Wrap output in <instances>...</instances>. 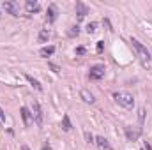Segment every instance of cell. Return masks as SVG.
Returning <instances> with one entry per match:
<instances>
[{
	"label": "cell",
	"mask_w": 152,
	"mask_h": 150,
	"mask_svg": "<svg viewBox=\"0 0 152 150\" xmlns=\"http://www.w3.org/2000/svg\"><path fill=\"white\" fill-rule=\"evenodd\" d=\"M131 46H133V50H134V53H136L140 64H142L145 69H151L152 67V57H151V51L147 50V46H143L138 39H134V37H131Z\"/></svg>",
	"instance_id": "6da1fadb"
},
{
	"label": "cell",
	"mask_w": 152,
	"mask_h": 150,
	"mask_svg": "<svg viewBox=\"0 0 152 150\" xmlns=\"http://www.w3.org/2000/svg\"><path fill=\"white\" fill-rule=\"evenodd\" d=\"M113 99L117 101V104L122 106V108H133L134 106V97L129 92H115Z\"/></svg>",
	"instance_id": "7a4b0ae2"
},
{
	"label": "cell",
	"mask_w": 152,
	"mask_h": 150,
	"mask_svg": "<svg viewBox=\"0 0 152 150\" xmlns=\"http://www.w3.org/2000/svg\"><path fill=\"white\" fill-rule=\"evenodd\" d=\"M104 66L103 64H96V66H92L90 67V71H88V79L90 81H99V79H103L104 78Z\"/></svg>",
	"instance_id": "3957f363"
},
{
	"label": "cell",
	"mask_w": 152,
	"mask_h": 150,
	"mask_svg": "<svg viewBox=\"0 0 152 150\" xmlns=\"http://www.w3.org/2000/svg\"><path fill=\"white\" fill-rule=\"evenodd\" d=\"M2 7H4L9 14L20 16V4H18V2H14V0H5V2L2 4Z\"/></svg>",
	"instance_id": "277c9868"
},
{
	"label": "cell",
	"mask_w": 152,
	"mask_h": 150,
	"mask_svg": "<svg viewBox=\"0 0 152 150\" xmlns=\"http://www.w3.org/2000/svg\"><path fill=\"white\" fill-rule=\"evenodd\" d=\"M32 118H34V122L37 124V125H42V110H41V106H39L37 101H34L32 103Z\"/></svg>",
	"instance_id": "5b68a950"
},
{
	"label": "cell",
	"mask_w": 152,
	"mask_h": 150,
	"mask_svg": "<svg viewBox=\"0 0 152 150\" xmlns=\"http://www.w3.org/2000/svg\"><path fill=\"white\" fill-rule=\"evenodd\" d=\"M57 16H58V9H57V5H55V4H50L48 9H46V21H48V23H55Z\"/></svg>",
	"instance_id": "8992f818"
},
{
	"label": "cell",
	"mask_w": 152,
	"mask_h": 150,
	"mask_svg": "<svg viewBox=\"0 0 152 150\" xmlns=\"http://www.w3.org/2000/svg\"><path fill=\"white\" fill-rule=\"evenodd\" d=\"M88 14V7L83 2H76V21H81Z\"/></svg>",
	"instance_id": "52a82bcc"
},
{
	"label": "cell",
	"mask_w": 152,
	"mask_h": 150,
	"mask_svg": "<svg viewBox=\"0 0 152 150\" xmlns=\"http://www.w3.org/2000/svg\"><path fill=\"white\" fill-rule=\"evenodd\" d=\"M140 134H142V129H140V127H136V129H131L129 125L126 127V136H127L129 141H136V140L140 138Z\"/></svg>",
	"instance_id": "ba28073f"
},
{
	"label": "cell",
	"mask_w": 152,
	"mask_h": 150,
	"mask_svg": "<svg viewBox=\"0 0 152 150\" xmlns=\"http://www.w3.org/2000/svg\"><path fill=\"white\" fill-rule=\"evenodd\" d=\"M20 113H21V118H23V124H25V127H28L30 124H32V111L27 108V106H21V110H20Z\"/></svg>",
	"instance_id": "9c48e42d"
},
{
	"label": "cell",
	"mask_w": 152,
	"mask_h": 150,
	"mask_svg": "<svg viewBox=\"0 0 152 150\" xmlns=\"http://www.w3.org/2000/svg\"><path fill=\"white\" fill-rule=\"evenodd\" d=\"M80 97H81L85 103H88V104H94V103H96L94 94H92V92H88V90H81V92H80Z\"/></svg>",
	"instance_id": "30bf717a"
},
{
	"label": "cell",
	"mask_w": 152,
	"mask_h": 150,
	"mask_svg": "<svg viewBox=\"0 0 152 150\" xmlns=\"http://www.w3.org/2000/svg\"><path fill=\"white\" fill-rule=\"evenodd\" d=\"M96 143H97V147H99V149L112 150V145L108 143V140H106L104 136H97V138H96Z\"/></svg>",
	"instance_id": "8fae6325"
},
{
	"label": "cell",
	"mask_w": 152,
	"mask_h": 150,
	"mask_svg": "<svg viewBox=\"0 0 152 150\" xmlns=\"http://www.w3.org/2000/svg\"><path fill=\"white\" fill-rule=\"evenodd\" d=\"M25 9H27L28 12H37L39 4L36 2V0H27V2H25Z\"/></svg>",
	"instance_id": "7c38bea8"
},
{
	"label": "cell",
	"mask_w": 152,
	"mask_h": 150,
	"mask_svg": "<svg viewBox=\"0 0 152 150\" xmlns=\"http://www.w3.org/2000/svg\"><path fill=\"white\" fill-rule=\"evenodd\" d=\"M53 53H55V46H44V48H41V51H39L41 57H51Z\"/></svg>",
	"instance_id": "4fadbf2b"
},
{
	"label": "cell",
	"mask_w": 152,
	"mask_h": 150,
	"mask_svg": "<svg viewBox=\"0 0 152 150\" xmlns=\"http://www.w3.org/2000/svg\"><path fill=\"white\" fill-rule=\"evenodd\" d=\"M62 129H64L66 133H69V131L73 129V124H71V120H69V115H64V117H62Z\"/></svg>",
	"instance_id": "5bb4252c"
},
{
	"label": "cell",
	"mask_w": 152,
	"mask_h": 150,
	"mask_svg": "<svg viewBox=\"0 0 152 150\" xmlns=\"http://www.w3.org/2000/svg\"><path fill=\"white\" fill-rule=\"evenodd\" d=\"M25 78H27V81H28V83H30V85H32V87H34L36 90H39V92L42 90V87H41V83H39V81L36 79V78H34V76H30V74H25Z\"/></svg>",
	"instance_id": "9a60e30c"
},
{
	"label": "cell",
	"mask_w": 152,
	"mask_h": 150,
	"mask_svg": "<svg viewBox=\"0 0 152 150\" xmlns=\"http://www.w3.org/2000/svg\"><path fill=\"white\" fill-rule=\"evenodd\" d=\"M39 42H48V39H50V30L48 28H42L41 32H39Z\"/></svg>",
	"instance_id": "2e32d148"
},
{
	"label": "cell",
	"mask_w": 152,
	"mask_h": 150,
	"mask_svg": "<svg viewBox=\"0 0 152 150\" xmlns=\"http://www.w3.org/2000/svg\"><path fill=\"white\" fill-rule=\"evenodd\" d=\"M85 30H87V34H96V30H97V23H96V21H90V23L87 25Z\"/></svg>",
	"instance_id": "e0dca14e"
},
{
	"label": "cell",
	"mask_w": 152,
	"mask_h": 150,
	"mask_svg": "<svg viewBox=\"0 0 152 150\" xmlns=\"http://www.w3.org/2000/svg\"><path fill=\"white\" fill-rule=\"evenodd\" d=\"M78 34H80V27H78V25H73V27L69 28V32H67L69 37H76Z\"/></svg>",
	"instance_id": "ac0fdd59"
},
{
	"label": "cell",
	"mask_w": 152,
	"mask_h": 150,
	"mask_svg": "<svg viewBox=\"0 0 152 150\" xmlns=\"http://www.w3.org/2000/svg\"><path fill=\"white\" fill-rule=\"evenodd\" d=\"M85 140H87V143H96V138H94V136H92L88 131L85 133Z\"/></svg>",
	"instance_id": "d6986e66"
},
{
	"label": "cell",
	"mask_w": 152,
	"mask_h": 150,
	"mask_svg": "<svg viewBox=\"0 0 152 150\" xmlns=\"http://www.w3.org/2000/svg\"><path fill=\"white\" fill-rule=\"evenodd\" d=\"M75 53L76 55H85V48H83V46H78L75 50Z\"/></svg>",
	"instance_id": "ffe728a7"
},
{
	"label": "cell",
	"mask_w": 152,
	"mask_h": 150,
	"mask_svg": "<svg viewBox=\"0 0 152 150\" xmlns=\"http://www.w3.org/2000/svg\"><path fill=\"white\" fill-rule=\"evenodd\" d=\"M0 124H2V125L5 124V113H4V110H2V108H0Z\"/></svg>",
	"instance_id": "44dd1931"
},
{
	"label": "cell",
	"mask_w": 152,
	"mask_h": 150,
	"mask_svg": "<svg viewBox=\"0 0 152 150\" xmlns=\"http://www.w3.org/2000/svg\"><path fill=\"white\" fill-rule=\"evenodd\" d=\"M103 25H104V27H106V28H108V30H113V28H112V25H110V21H108V20H106V18H104V20H103Z\"/></svg>",
	"instance_id": "7402d4cb"
},
{
	"label": "cell",
	"mask_w": 152,
	"mask_h": 150,
	"mask_svg": "<svg viewBox=\"0 0 152 150\" xmlns=\"http://www.w3.org/2000/svg\"><path fill=\"white\" fill-rule=\"evenodd\" d=\"M103 48H104V46H103V41H99V42H97V51L101 53V51H103Z\"/></svg>",
	"instance_id": "603a6c76"
},
{
	"label": "cell",
	"mask_w": 152,
	"mask_h": 150,
	"mask_svg": "<svg viewBox=\"0 0 152 150\" xmlns=\"http://www.w3.org/2000/svg\"><path fill=\"white\" fill-rule=\"evenodd\" d=\"M50 67L53 69V73H58V71H60V69H58V66H55V64H50Z\"/></svg>",
	"instance_id": "cb8c5ba5"
},
{
	"label": "cell",
	"mask_w": 152,
	"mask_h": 150,
	"mask_svg": "<svg viewBox=\"0 0 152 150\" xmlns=\"http://www.w3.org/2000/svg\"><path fill=\"white\" fill-rule=\"evenodd\" d=\"M41 150H53V149H51L50 145H46V143H44V145H42V149H41Z\"/></svg>",
	"instance_id": "d4e9b609"
},
{
	"label": "cell",
	"mask_w": 152,
	"mask_h": 150,
	"mask_svg": "<svg viewBox=\"0 0 152 150\" xmlns=\"http://www.w3.org/2000/svg\"><path fill=\"white\" fill-rule=\"evenodd\" d=\"M145 150H152V147L149 145V143H147V141H145Z\"/></svg>",
	"instance_id": "484cf974"
},
{
	"label": "cell",
	"mask_w": 152,
	"mask_h": 150,
	"mask_svg": "<svg viewBox=\"0 0 152 150\" xmlns=\"http://www.w3.org/2000/svg\"><path fill=\"white\" fill-rule=\"evenodd\" d=\"M21 150H30V149H28L27 145H21Z\"/></svg>",
	"instance_id": "4316f807"
}]
</instances>
